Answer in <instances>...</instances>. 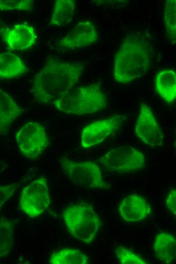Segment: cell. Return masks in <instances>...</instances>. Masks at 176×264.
<instances>
[{
    "instance_id": "1",
    "label": "cell",
    "mask_w": 176,
    "mask_h": 264,
    "mask_svg": "<svg viewBox=\"0 0 176 264\" xmlns=\"http://www.w3.org/2000/svg\"><path fill=\"white\" fill-rule=\"evenodd\" d=\"M84 69L79 62L48 61L33 77L34 100L45 104L53 103L73 88L79 81Z\"/></svg>"
},
{
    "instance_id": "2",
    "label": "cell",
    "mask_w": 176,
    "mask_h": 264,
    "mask_svg": "<svg viewBox=\"0 0 176 264\" xmlns=\"http://www.w3.org/2000/svg\"><path fill=\"white\" fill-rule=\"evenodd\" d=\"M153 49L143 36L133 34L122 40L114 56L113 77L118 83H128L146 74L150 68Z\"/></svg>"
},
{
    "instance_id": "3",
    "label": "cell",
    "mask_w": 176,
    "mask_h": 264,
    "mask_svg": "<svg viewBox=\"0 0 176 264\" xmlns=\"http://www.w3.org/2000/svg\"><path fill=\"white\" fill-rule=\"evenodd\" d=\"M53 103L59 111L72 115H86L97 113L106 108V95L101 83L72 88Z\"/></svg>"
},
{
    "instance_id": "4",
    "label": "cell",
    "mask_w": 176,
    "mask_h": 264,
    "mask_svg": "<svg viewBox=\"0 0 176 264\" xmlns=\"http://www.w3.org/2000/svg\"><path fill=\"white\" fill-rule=\"evenodd\" d=\"M62 216L73 237L87 244L95 241L101 226V220L92 205L84 202L69 205L63 210Z\"/></svg>"
},
{
    "instance_id": "5",
    "label": "cell",
    "mask_w": 176,
    "mask_h": 264,
    "mask_svg": "<svg viewBox=\"0 0 176 264\" xmlns=\"http://www.w3.org/2000/svg\"><path fill=\"white\" fill-rule=\"evenodd\" d=\"M61 167L75 185L104 189H109L110 187L104 179L100 167L94 161H74L64 158L61 161Z\"/></svg>"
},
{
    "instance_id": "6",
    "label": "cell",
    "mask_w": 176,
    "mask_h": 264,
    "mask_svg": "<svg viewBox=\"0 0 176 264\" xmlns=\"http://www.w3.org/2000/svg\"><path fill=\"white\" fill-rule=\"evenodd\" d=\"M100 163L107 170L119 173L135 172L145 165V155L129 146H122L113 149L104 154Z\"/></svg>"
},
{
    "instance_id": "7",
    "label": "cell",
    "mask_w": 176,
    "mask_h": 264,
    "mask_svg": "<svg viewBox=\"0 0 176 264\" xmlns=\"http://www.w3.org/2000/svg\"><path fill=\"white\" fill-rule=\"evenodd\" d=\"M50 205V195L47 178L42 177L35 179L22 190L19 206L30 217L40 216Z\"/></svg>"
},
{
    "instance_id": "8",
    "label": "cell",
    "mask_w": 176,
    "mask_h": 264,
    "mask_svg": "<svg viewBox=\"0 0 176 264\" xmlns=\"http://www.w3.org/2000/svg\"><path fill=\"white\" fill-rule=\"evenodd\" d=\"M16 140L21 153L30 159L39 157L49 144L45 127L36 122L24 123L17 131Z\"/></svg>"
},
{
    "instance_id": "9",
    "label": "cell",
    "mask_w": 176,
    "mask_h": 264,
    "mask_svg": "<svg viewBox=\"0 0 176 264\" xmlns=\"http://www.w3.org/2000/svg\"><path fill=\"white\" fill-rule=\"evenodd\" d=\"M135 133L138 138L151 147H159L163 143V133L150 108L146 104L140 106Z\"/></svg>"
},
{
    "instance_id": "10",
    "label": "cell",
    "mask_w": 176,
    "mask_h": 264,
    "mask_svg": "<svg viewBox=\"0 0 176 264\" xmlns=\"http://www.w3.org/2000/svg\"><path fill=\"white\" fill-rule=\"evenodd\" d=\"M123 121L121 116L116 115L88 124L81 131V147L89 148L100 144L118 129Z\"/></svg>"
},
{
    "instance_id": "11",
    "label": "cell",
    "mask_w": 176,
    "mask_h": 264,
    "mask_svg": "<svg viewBox=\"0 0 176 264\" xmlns=\"http://www.w3.org/2000/svg\"><path fill=\"white\" fill-rule=\"evenodd\" d=\"M98 39V34L94 24L89 21L76 24L72 29L59 42L61 48L75 50L90 46Z\"/></svg>"
},
{
    "instance_id": "12",
    "label": "cell",
    "mask_w": 176,
    "mask_h": 264,
    "mask_svg": "<svg viewBox=\"0 0 176 264\" xmlns=\"http://www.w3.org/2000/svg\"><path fill=\"white\" fill-rule=\"evenodd\" d=\"M5 42L9 48L14 50H25L32 48L36 41V35L30 25L20 24L12 28L4 30Z\"/></svg>"
},
{
    "instance_id": "13",
    "label": "cell",
    "mask_w": 176,
    "mask_h": 264,
    "mask_svg": "<svg viewBox=\"0 0 176 264\" xmlns=\"http://www.w3.org/2000/svg\"><path fill=\"white\" fill-rule=\"evenodd\" d=\"M150 205L143 197L131 194L120 203L118 212L122 219L128 222H136L145 219L150 214Z\"/></svg>"
},
{
    "instance_id": "14",
    "label": "cell",
    "mask_w": 176,
    "mask_h": 264,
    "mask_svg": "<svg viewBox=\"0 0 176 264\" xmlns=\"http://www.w3.org/2000/svg\"><path fill=\"white\" fill-rule=\"evenodd\" d=\"M24 112L11 95L0 88V135H6L12 123Z\"/></svg>"
},
{
    "instance_id": "15",
    "label": "cell",
    "mask_w": 176,
    "mask_h": 264,
    "mask_svg": "<svg viewBox=\"0 0 176 264\" xmlns=\"http://www.w3.org/2000/svg\"><path fill=\"white\" fill-rule=\"evenodd\" d=\"M153 249L156 257L166 263H171L176 259V240L169 233L161 232L154 240Z\"/></svg>"
},
{
    "instance_id": "16",
    "label": "cell",
    "mask_w": 176,
    "mask_h": 264,
    "mask_svg": "<svg viewBox=\"0 0 176 264\" xmlns=\"http://www.w3.org/2000/svg\"><path fill=\"white\" fill-rule=\"evenodd\" d=\"M28 72V68L17 55L10 52L0 53V78H16Z\"/></svg>"
},
{
    "instance_id": "17",
    "label": "cell",
    "mask_w": 176,
    "mask_h": 264,
    "mask_svg": "<svg viewBox=\"0 0 176 264\" xmlns=\"http://www.w3.org/2000/svg\"><path fill=\"white\" fill-rule=\"evenodd\" d=\"M155 89L161 97L168 103L173 102L176 97V76L172 70L158 73L155 79Z\"/></svg>"
},
{
    "instance_id": "18",
    "label": "cell",
    "mask_w": 176,
    "mask_h": 264,
    "mask_svg": "<svg viewBox=\"0 0 176 264\" xmlns=\"http://www.w3.org/2000/svg\"><path fill=\"white\" fill-rule=\"evenodd\" d=\"M76 9L74 0H58L56 2L51 19V24L61 26L70 22Z\"/></svg>"
},
{
    "instance_id": "19",
    "label": "cell",
    "mask_w": 176,
    "mask_h": 264,
    "mask_svg": "<svg viewBox=\"0 0 176 264\" xmlns=\"http://www.w3.org/2000/svg\"><path fill=\"white\" fill-rule=\"evenodd\" d=\"M50 264H87L89 257L79 249L65 248L57 251L51 255Z\"/></svg>"
},
{
    "instance_id": "20",
    "label": "cell",
    "mask_w": 176,
    "mask_h": 264,
    "mask_svg": "<svg viewBox=\"0 0 176 264\" xmlns=\"http://www.w3.org/2000/svg\"><path fill=\"white\" fill-rule=\"evenodd\" d=\"M15 222L2 217L0 219V258L9 254L13 246Z\"/></svg>"
},
{
    "instance_id": "21",
    "label": "cell",
    "mask_w": 176,
    "mask_h": 264,
    "mask_svg": "<svg viewBox=\"0 0 176 264\" xmlns=\"http://www.w3.org/2000/svg\"><path fill=\"white\" fill-rule=\"evenodd\" d=\"M164 21L167 36L171 41L175 42L176 1L167 0L164 9Z\"/></svg>"
},
{
    "instance_id": "22",
    "label": "cell",
    "mask_w": 176,
    "mask_h": 264,
    "mask_svg": "<svg viewBox=\"0 0 176 264\" xmlns=\"http://www.w3.org/2000/svg\"><path fill=\"white\" fill-rule=\"evenodd\" d=\"M114 253L119 262L122 264H146L148 262L124 246H117Z\"/></svg>"
},
{
    "instance_id": "23",
    "label": "cell",
    "mask_w": 176,
    "mask_h": 264,
    "mask_svg": "<svg viewBox=\"0 0 176 264\" xmlns=\"http://www.w3.org/2000/svg\"><path fill=\"white\" fill-rule=\"evenodd\" d=\"M33 8L32 0H0V10L31 11Z\"/></svg>"
},
{
    "instance_id": "24",
    "label": "cell",
    "mask_w": 176,
    "mask_h": 264,
    "mask_svg": "<svg viewBox=\"0 0 176 264\" xmlns=\"http://www.w3.org/2000/svg\"><path fill=\"white\" fill-rule=\"evenodd\" d=\"M19 184L13 183L7 185H0V211L5 203L16 192Z\"/></svg>"
},
{
    "instance_id": "25",
    "label": "cell",
    "mask_w": 176,
    "mask_h": 264,
    "mask_svg": "<svg viewBox=\"0 0 176 264\" xmlns=\"http://www.w3.org/2000/svg\"><path fill=\"white\" fill-rule=\"evenodd\" d=\"M166 205L168 209L175 217L176 214V190L171 188L166 200Z\"/></svg>"
}]
</instances>
